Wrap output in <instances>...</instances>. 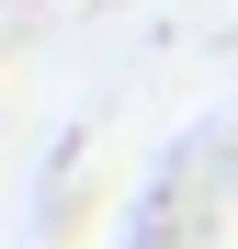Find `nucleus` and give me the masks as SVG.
Returning a JSON list of instances; mask_svg holds the SVG:
<instances>
[]
</instances>
